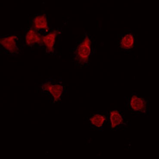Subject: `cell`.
Returning <instances> with one entry per match:
<instances>
[{"label": "cell", "instance_id": "1", "mask_svg": "<svg viewBox=\"0 0 159 159\" xmlns=\"http://www.w3.org/2000/svg\"><path fill=\"white\" fill-rule=\"evenodd\" d=\"M91 40L88 36L85 37L76 50L77 58L80 63H84L88 61L91 53Z\"/></svg>", "mask_w": 159, "mask_h": 159}, {"label": "cell", "instance_id": "2", "mask_svg": "<svg viewBox=\"0 0 159 159\" xmlns=\"http://www.w3.org/2000/svg\"><path fill=\"white\" fill-rule=\"evenodd\" d=\"M42 89L44 91L49 92L55 102L59 101L63 94V87L61 84H53L50 83H46L42 85Z\"/></svg>", "mask_w": 159, "mask_h": 159}, {"label": "cell", "instance_id": "3", "mask_svg": "<svg viewBox=\"0 0 159 159\" xmlns=\"http://www.w3.org/2000/svg\"><path fill=\"white\" fill-rule=\"evenodd\" d=\"M16 35H11L7 37L3 38L0 40V43L4 48L11 53H16L19 49L16 46Z\"/></svg>", "mask_w": 159, "mask_h": 159}, {"label": "cell", "instance_id": "4", "mask_svg": "<svg viewBox=\"0 0 159 159\" xmlns=\"http://www.w3.org/2000/svg\"><path fill=\"white\" fill-rule=\"evenodd\" d=\"M57 34L58 32L55 31L51 32L45 36H42V42L46 47L48 52H54V45Z\"/></svg>", "mask_w": 159, "mask_h": 159}, {"label": "cell", "instance_id": "5", "mask_svg": "<svg viewBox=\"0 0 159 159\" xmlns=\"http://www.w3.org/2000/svg\"><path fill=\"white\" fill-rule=\"evenodd\" d=\"M25 39L26 44L30 46L36 44H40L42 42V36L33 29L28 31Z\"/></svg>", "mask_w": 159, "mask_h": 159}, {"label": "cell", "instance_id": "6", "mask_svg": "<svg viewBox=\"0 0 159 159\" xmlns=\"http://www.w3.org/2000/svg\"><path fill=\"white\" fill-rule=\"evenodd\" d=\"M131 107L134 111L144 112L146 110V102L142 98L136 96L132 97L131 100Z\"/></svg>", "mask_w": 159, "mask_h": 159}, {"label": "cell", "instance_id": "7", "mask_svg": "<svg viewBox=\"0 0 159 159\" xmlns=\"http://www.w3.org/2000/svg\"><path fill=\"white\" fill-rule=\"evenodd\" d=\"M33 25L35 29L39 30L48 29L47 19L45 14L37 16L33 19Z\"/></svg>", "mask_w": 159, "mask_h": 159}, {"label": "cell", "instance_id": "8", "mask_svg": "<svg viewBox=\"0 0 159 159\" xmlns=\"http://www.w3.org/2000/svg\"><path fill=\"white\" fill-rule=\"evenodd\" d=\"M134 38L131 34H127L122 38L121 41V46L123 48H132L134 44Z\"/></svg>", "mask_w": 159, "mask_h": 159}, {"label": "cell", "instance_id": "9", "mask_svg": "<svg viewBox=\"0 0 159 159\" xmlns=\"http://www.w3.org/2000/svg\"><path fill=\"white\" fill-rule=\"evenodd\" d=\"M110 118H111L112 127L113 128L120 125L123 121L122 116L117 111H112L111 113Z\"/></svg>", "mask_w": 159, "mask_h": 159}, {"label": "cell", "instance_id": "10", "mask_svg": "<svg viewBox=\"0 0 159 159\" xmlns=\"http://www.w3.org/2000/svg\"><path fill=\"white\" fill-rule=\"evenodd\" d=\"M106 120L105 117L100 114H95L93 116L91 119V123L94 126L98 127H101L104 124Z\"/></svg>", "mask_w": 159, "mask_h": 159}]
</instances>
